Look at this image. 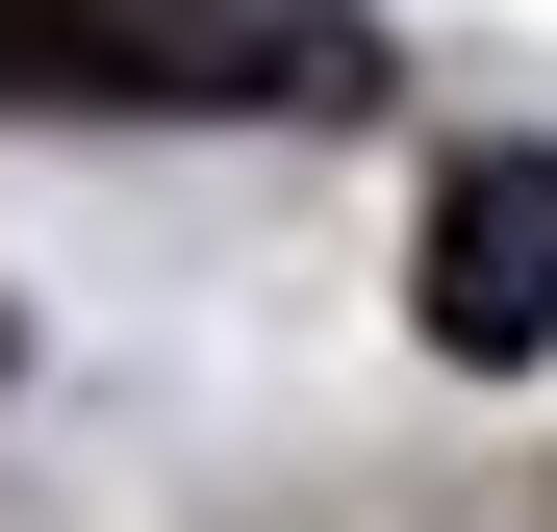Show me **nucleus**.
Listing matches in <instances>:
<instances>
[{
	"mask_svg": "<svg viewBox=\"0 0 557 532\" xmlns=\"http://www.w3.org/2000/svg\"><path fill=\"white\" fill-rule=\"evenodd\" d=\"M431 355H482V381H507V355H557V152H456L431 177Z\"/></svg>",
	"mask_w": 557,
	"mask_h": 532,
	"instance_id": "2",
	"label": "nucleus"
},
{
	"mask_svg": "<svg viewBox=\"0 0 557 532\" xmlns=\"http://www.w3.org/2000/svg\"><path fill=\"white\" fill-rule=\"evenodd\" d=\"M0 102H355V26H253V0H0Z\"/></svg>",
	"mask_w": 557,
	"mask_h": 532,
	"instance_id": "1",
	"label": "nucleus"
}]
</instances>
